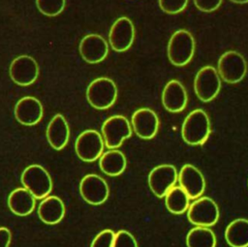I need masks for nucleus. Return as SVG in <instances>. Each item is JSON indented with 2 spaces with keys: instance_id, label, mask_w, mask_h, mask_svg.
<instances>
[{
  "instance_id": "nucleus-1",
  "label": "nucleus",
  "mask_w": 248,
  "mask_h": 247,
  "mask_svg": "<svg viewBox=\"0 0 248 247\" xmlns=\"http://www.w3.org/2000/svg\"><path fill=\"white\" fill-rule=\"evenodd\" d=\"M181 134L184 141L191 145L202 144L210 134V122L202 109L191 111L183 121Z\"/></svg>"
},
{
  "instance_id": "nucleus-2",
  "label": "nucleus",
  "mask_w": 248,
  "mask_h": 247,
  "mask_svg": "<svg viewBox=\"0 0 248 247\" xmlns=\"http://www.w3.org/2000/svg\"><path fill=\"white\" fill-rule=\"evenodd\" d=\"M195 52V40L192 34L184 29L175 31L168 44V57L171 64L184 66L189 63Z\"/></svg>"
},
{
  "instance_id": "nucleus-3",
  "label": "nucleus",
  "mask_w": 248,
  "mask_h": 247,
  "mask_svg": "<svg viewBox=\"0 0 248 247\" xmlns=\"http://www.w3.org/2000/svg\"><path fill=\"white\" fill-rule=\"evenodd\" d=\"M21 183L33 196L42 200L47 197L52 190V181L47 170L40 165H30L21 173Z\"/></svg>"
},
{
  "instance_id": "nucleus-4",
  "label": "nucleus",
  "mask_w": 248,
  "mask_h": 247,
  "mask_svg": "<svg viewBox=\"0 0 248 247\" xmlns=\"http://www.w3.org/2000/svg\"><path fill=\"white\" fill-rule=\"evenodd\" d=\"M117 97L115 83L108 77H98L90 82L86 89L88 103L97 109L110 108Z\"/></svg>"
},
{
  "instance_id": "nucleus-5",
  "label": "nucleus",
  "mask_w": 248,
  "mask_h": 247,
  "mask_svg": "<svg viewBox=\"0 0 248 247\" xmlns=\"http://www.w3.org/2000/svg\"><path fill=\"white\" fill-rule=\"evenodd\" d=\"M101 131L105 145L108 149L119 147L123 140L130 138L132 135L130 122L123 115H113L108 117L103 123Z\"/></svg>"
},
{
  "instance_id": "nucleus-6",
  "label": "nucleus",
  "mask_w": 248,
  "mask_h": 247,
  "mask_svg": "<svg viewBox=\"0 0 248 247\" xmlns=\"http://www.w3.org/2000/svg\"><path fill=\"white\" fill-rule=\"evenodd\" d=\"M217 72L224 81L228 83H237L245 77L247 64L244 57L239 52L229 50L220 56Z\"/></svg>"
},
{
  "instance_id": "nucleus-7",
  "label": "nucleus",
  "mask_w": 248,
  "mask_h": 247,
  "mask_svg": "<svg viewBox=\"0 0 248 247\" xmlns=\"http://www.w3.org/2000/svg\"><path fill=\"white\" fill-rule=\"evenodd\" d=\"M221 81L218 72L212 66H204L197 73L194 79V90L202 102L213 100L219 93Z\"/></svg>"
},
{
  "instance_id": "nucleus-8",
  "label": "nucleus",
  "mask_w": 248,
  "mask_h": 247,
  "mask_svg": "<svg viewBox=\"0 0 248 247\" xmlns=\"http://www.w3.org/2000/svg\"><path fill=\"white\" fill-rule=\"evenodd\" d=\"M105 141L97 131H83L76 139L75 150L79 159L84 162H93L99 159L104 150Z\"/></svg>"
},
{
  "instance_id": "nucleus-9",
  "label": "nucleus",
  "mask_w": 248,
  "mask_h": 247,
  "mask_svg": "<svg viewBox=\"0 0 248 247\" xmlns=\"http://www.w3.org/2000/svg\"><path fill=\"white\" fill-rule=\"evenodd\" d=\"M187 217L196 226L211 227L216 224L219 218L218 205L208 197L200 198L190 205Z\"/></svg>"
},
{
  "instance_id": "nucleus-10",
  "label": "nucleus",
  "mask_w": 248,
  "mask_h": 247,
  "mask_svg": "<svg viewBox=\"0 0 248 247\" xmlns=\"http://www.w3.org/2000/svg\"><path fill=\"white\" fill-rule=\"evenodd\" d=\"M177 178L176 169L172 165H160L149 172L148 185L156 197L163 198L174 186Z\"/></svg>"
},
{
  "instance_id": "nucleus-11",
  "label": "nucleus",
  "mask_w": 248,
  "mask_h": 247,
  "mask_svg": "<svg viewBox=\"0 0 248 247\" xmlns=\"http://www.w3.org/2000/svg\"><path fill=\"white\" fill-rule=\"evenodd\" d=\"M79 193L89 204L100 205L107 201L109 191L104 178L97 174H86L80 180Z\"/></svg>"
},
{
  "instance_id": "nucleus-12",
  "label": "nucleus",
  "mask_w": 248,
  "mask_h": 247,
  "mask_svg": "<svg viewBox=\"0 0 248 247\" xmlns=\"http://www.w3.org/2000/svg\"><path fill=\"white\" fill-rule=\"evenodd\" d=\"M38 75V64L31 56L20 55L15 58L10 65V77L18 85L27 86L32 84L37 79Z\"/></svg>"
},
{
  "instance_id": "nucleus-13",
  "label": "nucleus",
  "mask_w": 248,
  "mask_h": 247,
  "mask_svg": "<svg viewBox=\"0 0 248 247\" xmlns=\"http://www.w3.org/2000/svg\"><path fill=\"white\" fill-rule=\"evenodd\" d=\"M135 38V28L132 21L126 17H119L112 24L108 41L113 50L121 52L127 50L133 44Z\"/></svg>"
},
{
  "instance_id": "nucleus-14",
  "label": "nucleus",
  "mask_w": 248,
  "mask_h": 247,
  "mask_svg": "<svg viewBox=\"0 0 248 247\" xmlns=\"http://www.w3.org/2000/svg\"><path fill=\"white\" fill-rule=\"evenodd\" d=\"M131 122L136 135L144 139H149L155 137L159 128L157 114L147 108L137 109L132 115Z\"/></svg>"
},
{
  "instance_id": "nucleus-15",
  "label": "nucleus",
  "mask_w": 248,
  "mask_h": 247,
  "mask_svg": "<svg viewBox=\"0 0 248 247\" xmlns=\"http://www.w3.org/2000/svg\"><path fill=\"white\" fill-rule=\"evenodd\" d=\"M180 187L186 192L189 199L195 200L202 196L205 188L204 177L196 167L190 164L184 165L178 174Z\"/></svg>"
},
{
  "instance_id": "nucleus-16",
  "label": "nucleus",
  "mask_w": 248,
  "mask_h": 247,
  "mask_svg": "<svg viewBox=\"0 0 248 247\" xmlns=\"http://www.w3.org/2000/svg\"><path fill=\"white\" fill-rule=\"evenodd\" d=\"M44 109L41 102L35 97L21 98L15 107L16 119L22 125L32 126L41 121Z\"/></svg>"
},
{
  "instance_id": "nucleus-17",
  "label": "nucleus",
  "mask_w": 248,
  "mask_h": 247,
  "mask_svg": "<svg viewBox=\"0 0 248 247\" xmlns=\"http://www.w3.org/2000/svg\"><path fill=\"white\" fill-rule=\"evenodd\" d=\"M108 52L106 40L97 34L85 36L79 44V53L88 63H99L103 61Z\"/></svg>"
},
{
  "instance_id": "nucleus-18",
  "label": "nucleus",
  "mask_w": 248,
  "mask_h": 247,
  "mask_svg": "<svg viewBox=\"0 0 248 247\" xmlns=\"http://www.w3.org/2000/svg\"><path fill=\"white\" fill-rule=\"evenodd\" d=\"M164 108L170 112H179L187 105V93L184 86L176 79L170 80L162 93Z\"/></svg>"
},
{
  "instance_id": "nucleus-19",
  "label": "nucleus",
  "mask_w": 248,
  "mask_h": 247,
  "mask_svg": "<svg viewBox=\"0 0 248 247\" xmlns=\"http://www.w3.org/2000/svg\"><path fill=\"white\" fill-rule=\"evenodd\" d=\"M70 138L69 125L62 114H56L49 121L46 128V139L55 150L63 149Z\"/></svg>"
},
{
  "instance_id": "nucleus-20",
  "label": "nucleus",
  "mask_w": 248,
  "mask_h": 247,
  "mask_svg": "<svg viewBox=\"0 0 248 247\" xmlns=\"http://www.w3.org/2000/svg\"><path fill=\"white\" fill-rule=\"evenodd\" d=\"M38 215L41 221L47 225L59 223L65 215V205L62 200L56 196H47L41 201L38 207Z\"/></svg>"
},
{
  "instance_id": "nucleus-21",
  "label": "nucleus",
  "mask_w": 248,
  "mask_h": 247,
  "mask_svg": "<svg viewBox=\"0 0 248 247\" xmlns=\"http://www.w3.org/2000/svg\"><path fill=\"white\" fill-rule=\"evenodd\" d=\"M36 204V198L26 188H16L8 197L10 210L18 216H26L33 212Z\"/></svg>"
},
{
  "instance_id": "nucleus-22",
  "label": "nucleus",
  "mask_w": 248,
  "mask_h": 247,
  "mask_svg": "<svg viewBox=\"0 0 248 247\" xmlns=\"http://www.w3.org/2000/svg\"><path fill=\"white\" fill-rule=\"evenodd\" d=\"M101 170L109 176L120 175L126 169L127 160L125 155L117 149H109L99 158Z\"/></svg>"
},
{
  "instance_id": "nucleus-23",
  "label": "nucleus",
  "mask_w": 248,
  "mask_h": 247,
  "mask_svg": "<svg viewBox=\"0 0 248 247\" xmlns=\"http://www.w3.org/2000/svg\"><path fill=\"white\" fill-rule=\"evenodd\" d=\"M225 238L232 247H248V220L235 219L225 231Z\"/></svg>"
},
{
  "instance_id": "nucleus-24",
  "label": "nucleus",
  "mask_w": 248,
  "mask_h": 247,
  "mask_svg": "<svg viewBox=\"0 0 248 247\" xmlns=\"http://www.w3.org/2000/svg\"><path fill=\"white\" fill-rule=\"evenodd\" d=\"M187 247H215L216 237L208 227H196L186 236Z\"/></svg>"
},
{
  "instance_id": "nucleus-25",
  "label": "nucleus",
  "mask_w": 248,
  "mask_h": 247,
  "mask_svg": "<svg viewBox=\"0 0 248 247\" xmlns=\"http://www.w3.org/2000/svg\"><path fill=\"white\" fill-rule=\"evenodd\" d=\"M165 202L170 212L173 214H182L189 207V197L180 186H173L166 194Z\"/></svg>"
},
{
  "instance_id": "nucleus-26",
  "label": "nucleus",
  "mask_w": 248,
  "mask_h": 247,
  "mask_svg": "<svg viewBox=\"0 0 248 247\" xmlns=\"http://www.w3.org/2000/svg\"><path fill=\"white\" fill-rule=\"evenodd\" d=\"M66 0H36L39 11L47 16L59 15L65 8Z\"/></svg>"
},
{
  "instance_id": "nucleus-27",
  "label": "nucleus",
  "mask_w": 248,
  "mask_h": 247,
  "mask_svg": "<svg viewBox=\"0 0 248 247\" xmlns=\"http://www.w3.org/2000/svg\"><path fill=\"white\" fill-rule=\"evenodd\" d=\"M188 0H159L160 8L167 14L174 15L182 12L187 6Z\"/></svg>"
},
{
  "instance_id": "nucleus-28",
  "label": "nucleus",
  "mask_w": 248,
  "mask_h": 247,
  "mask_svg": "<svg viewBox=\"0 0 248 247\" xmlns=\"http://www.w3.org/2000/svg\"><path fill=\"white\" fill-rule=\"evenodd\" d=\"M112 247H138V243L129 232L119 231L114 235Z\"/></svg>"
},
{
  "instance_id": "nucleus-29",
  "label": "nucleus",
  "mask_w": 248,
  "mask_h": 247,
  "mask_svg": "<svg viewBox=\"0 0 248 247\" xmlns=\"http://www.w3.org/2000/svg\"><path fill=\"white\" fill-rule=\"evenodd\" d=\"M114 235L111 230H104L95 236L90 247H112Z\"/></svg>"
},
{
  "instance_id": "nucleus-30",
  "label": "nucleus",
  "mask_w": 248,
  "mask_h": 247,
  "mask_svg": "<svg viewBox=\"0 0 248 247\" xmlns=\"http://www.w3.org/2000/svg\"><path fill=\"white\" fill-rule=\"evenodd\" d=\"M195 6L205 13L213 12L218 9L222 3V0H193Z\"/></svg>"
},
{
  "instance_id": "nucleus-31",
  "label": "nucleus",
  "mask_w": 248,
  "mask_h": 247,
  "mask_svg": "<svg viewBox=\"0 0 248 247\" xmlns=\"http://www.w3.org/2000/svg\"><path fill=\"white\" fill-rule=\"evenodd\" d=\"M12 234L9 229L0 227V247H10Z\"/></svg>"
},
{
  "instance_id": "nucleus-32",
  "label": "nucleus",
  "mask_w": 248,
  "mask_h": 247,
  "mask_svg": "<svg viewBox=\"0 0 248 247\" xmlns=\"http://www.w3.org/2000/svg\"><path fill=\"white\" fill-rule=\"evenodd\" d=\"M233 3H237V4H244V3H248V0H231Z\"/></svg>"
},
{
  "instance_id": "nucleus-33",
  "label": "nucleus",
  "mask_w": 248,
  "mask_h": 247,
  "mask_svg": "<svg viewBox=\"0 0 248 247\" xmlns=\"http://www.w3.org/2000/svg\"><path fill=\"white\" fill-rule=\"evenodd\" d=\"M247 184H248V182H247Z\"/></svg>"
}]
</instances>
